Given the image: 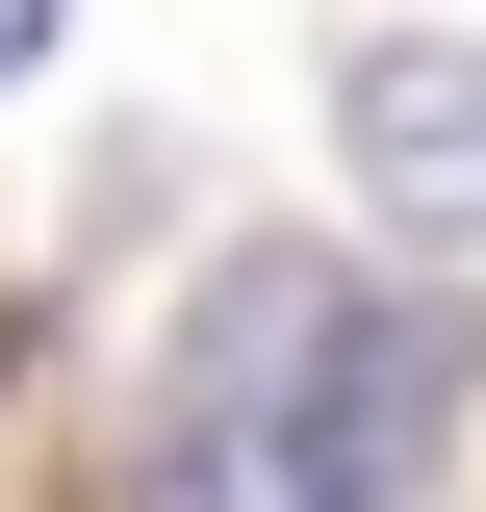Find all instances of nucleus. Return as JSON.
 <instances>
[{
	"instance_id": "1",
	"label": "nucleus",
	"mask_w": 486,
	"mask_h": 512,
	"mask_svg": "<svg viewBox=\"0 0 486 512\" xmlns=\"http://www.w3.org/2000/svg\"><path fill=\"white\" fill-rule=\"evenodd\" d=\"M461 308L384 282V256H307L256 231L231 282L180 308L154 359V436H128V512H410L435 436H461Z\"/></svg>"
},
{
	"instance_id": "2",
	"label": "nucleus",
	"mask_w": 486,
	"mask_h": 512,
	"mask_svg": "<svg viewBox=\"0 0 486 512\" xmlns=\"http://www.w3.org/2000/svg\"><path fill=\"white\" fill-rule=\"evenodd\" d=\"M333 128H359V180L410 205L435 256H486V52H410V26H384V52L333 77Z\"/></svg>"
},
{
	"instance_id": "3",
	"label": "nucleus",
	"mask_w": 486,
	"mask_h": 512,
	"mask_svg": "<svg viewBox=\"0 0 486 512\" xmlns=\"http://www.w3.org/2000/svg\"><path fill=\"white\" fill-rule=\"evenodd\" d=\"M26 52H52V0H0V77H26Z\"/></svg>"
}]
</instances>
